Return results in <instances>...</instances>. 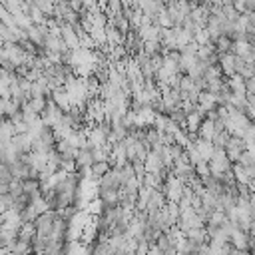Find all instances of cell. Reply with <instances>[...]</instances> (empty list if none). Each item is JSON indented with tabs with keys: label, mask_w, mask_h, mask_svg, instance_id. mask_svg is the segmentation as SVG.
Here are the masks:
<instances>
[{
	"label": "cell",
	"mask_w": 255,
	"mask_h": 255,
	"mask_svg": "<svg viewBox=\"0 0 255 255\" xmlns=\"http://www.w3.org/2000/svg\"><path fill=\"white\" fill-rule=\"evenodd\" d=\"M26 131H30V124L28 122L20 120V122L14 124V133H26Z\"/></svg>",
	"instance_id": "cell-26"
},
{
	"label": "cell",
	"mask_w": 255,
	"mask_h": 255,
	"mask_svg": "<svg viewBox=\"0 0 255 255\" xmlns=\"http://www.w3.org/2000/svg\"><path fill=\"white\" fill-rule=\"evenodd\" d=\"M219 66H221V70H223V76H233V74H237L235 72V54L233 52H223V54H219Z\"/></svg>",
	"instance_id": "cell-5"
},
{
	"label": "cell",
	"mask_w": 255,
	"mask_h": 255,
	"mask_svg": "<svg viewBox=\"0 0 255 255\" xmlns=\"http://www.w3.org/2000/svg\"><path fill=\"white\" fill-rule=\"evenodd\" d=\"M213 133H215V122L213 120H209L207 116L201 120V124H199V128H197V135L199 137H203V139H211L213 137Z\"/></svg>",
	"instance_id": "cell-9"
},
{
	"label": "cell",
	"mask_w": 255,
	"mask_h": 255,
	"mask_svg": "<svg viewBox=\"0 0 255 255\" xmlns=\"http://www.w3.org/2000/svg\"><path fill=\"white\" fill-rule=\"evenodd\" d=\"M205 118V114H201L199 110H193L187 114V131L189 133H197V128L201 124V120Z\"/></svg>",
	"instance_id": "cell-13"
},
{
	"label": "cell",
	"mask_w": 255,
	"mask_h": 255,
	"mask_svg": "<svg viewBox=\"0 0 255 255\" xmlns=\"http://www.w3.org/2000/svg\"><path fill=\"white\" fill-rule=\"evenodd\" d=\"M193 40L199 44V46H203V44H207V42H211V36H209V30L207 28H201V30H197L195 34H193Z\"/></svg>",
	"instance_id": "cell-22"
},
{
	"label": "cell",
	"mask_w": 255,
	"mask_h": 255,
	"mask_svg": "<svg viewBox=\"0 0 255 255\" xmlns=\"http://www.w3.org/2000/svg\"><path fill=\"white\" fill-rule=\"evenodd\" d=\"M247 102L255 106V94H249V92H247Z\"/></svg>",
	"instance_id": "cell-30"
},
{
	"label": "cell",
	"mask_w": 255,
	"mask_h": 255,
	"mask_svg": "<svg viewBox=\"0 0 255 255\" xmlns=\"http://www.w3.org/2000/svg\"><path fill=\"white\" fill-rule=\"evenodd\" d=\"M225 219H227V215H225L223 209H213V211L209 213V217H207V223H211V225H221Z\"/></svg>",
	"instance_id": "cell-20"
},
{
	"label": "cell",
	"mask_w": 255,
	"mask_h": 255,
	"mask_svg": "<svg viewBox=\"0 0 255 255\" xmlns=\"http://www.w3.org/2000/svg\"><path fill=\"white\" fill-rule=\"evenodd\" d=\"M183 187H185V181L181 179V177H177L175 173H167V177H165V181H163V191H165V195H167V201H179L181 199V195H183Z\"/></svg>",
	"instance_id": "cell-1"
},
{
	"label": "cell",
	"mask_w": 255,
	"mask_h": 255,
	"mask_svg": "<svg viewBox=\"0 0 255 255\" xmlns=\"http://www.w3.org/2000/svg\"><path fill=\"white\" fill-rule=\"evenodd\" d=\"M231 243L235 245L237 251H247V253H249V231L237 227V229L231 233Z\"/></svg>",
	"instance_id": "cell-4"
},
{
	"label": "cell",
	"mask_w": 255,
	"mask_h": 255,
	"mask_svg": "<svg viewBox=\"0 0 255 255\" xmlns=\"http://www.w3.org/2000/svg\"><path fill=\"white\" fill-rule=\"evenodd\" d=\"M255 10V0H247V12H253Z\"/></svg>",
	"instance_id": "cell-29"
},
{
	"label": "cell",
	"mask_w": 255,
	"mask_h": 255,
	"mask_svg": "<svg viewBox=\"0 0 255 255\" xmlns=\"http://www.w3.org/2000/svg\"><path fill=\"white\" fill-rule=\"evenodd\" d=\"M60 169H64V171H68V173L78 171V161H76V157H62V159H60Z\"/></svg>",
	"instance_id": "cell-19"
},
{
	"label": "cell",
	"mask_w": 255,
	"mask_h": 255,
	"mask_svg": "<svg viewBox=\"0 0 255 255\" xmlns=\"http://www.w3.org/2000/svg\"><path fill=\"white\" fill-rule=\"evenodd\" d=\"M48 100H50V98H46V96H38V98H30L28 102H30V106H32L38 114H42V112L48 108Z\"/></svg>",
	"instance_id": "cell-18"
},
{
	"label": "cell",
	"mask_w": 255,
	"mask_h": 255,
	"mask_svg": "<svg viewBox=\"0 0 255 255\" xmlns=\"http://www.w3.org/2000/svg\"><path fill=\"white\" fill-rule=\"evenodd\" d=\"M124 38H126V34L120 32L116 24H112V22L106 24V40H108V44H112V46H116V44H124Z\"/></svg>",
	"instance_id": "cell-7"
},
{
	"label": "cell",
	"mask_w": 255,
	"mask_h": 255,
	"mask_svg": "<svg viewBox=\"0 0 255 255\" xmlns=\"http://www.w3.org/2000/svg\"><path fill=\"white\" fill-rule=\"evenodd\" d=\"M50 98L54 100V104H56V106H58L62 112H68V110L72 108V100H70V94L66 92V88H64V86H60V88L52 90Z\"/></svg>",
	"instance_id": "cell-3"
},
{
	"label": "cell",
	"mask_w": 255,
	"mask_h": 255,
	"mask_svg": "<svg viewBox=\"0 0 255 255\" xmlns=\"http://www.w3.org/2000/svg\"><path fill=\"white\" fill-rule=\"evenodd\" d=\"M161 42L159 40H145L143 42V50L147 56H153V54H161Z\"/></svg>",
	"instance_id": "cell-16"
},
{
	"label": "cell",
	"mask_w": 255,
	"mask_h": 255,
	"mask_svg": "<svg viewBox=\"0 0 255 255\" xmlns=\"http://www.w3.org/2000/svg\"><path fill=\"white\" fill-rule=\"evenodd\" d=\"M179 90H181L183 94H189L191 90H195V80H193L189 74H183L181 80H179Z\"/></svg>",
	"instance_id": "cell-17"
},
{
	"label": "cell",
	"mask_w": 255,
	"mask_h": 255,
	"mask_svg": "<svg viewBox=\"0 0 255 255\" xmlns=\"http://www.w3.org/2000/svg\"><path fill=\"white\" fill-rule=\"evenodd\" d=\"M120 187H122V177L118 165H114L108 173H104L98 179V189H120Z\"/></svg>",
	"instance_id": "cell-2"
},
{
	"label": "cell",
	"mask_w": 255,
	"mask_h": 255,
	"mask_svg": "<svg viewBox=\"0 0 255 255\" xmlns=\"http://www.w3.org/2000/svg\"><path fill=\"white\" fill-rule=\"evenodd\" d=\"M143 163H145V171H153V173H155V171H159L161 167H165V165H163V161H161V157H159V153H155L153 149H149V151H147V157H145V161H143Z\"/></svg>",
	"instance_id": "cell-10"
},
{
	"label": "cell",
	"mask_w": 255,
	"mask_h": 255,
	"mask_svg": "<svg viewBox=\"0 0 255 255\" xmlns=\"http://www.w3.org/2000/svg\"><path fill=\"white\" fill-rule=\"evenodd\" d=\"M94 40H96V44L98 46H102V44H106L108 40H106V28H102V26H92V30L88 32Z\"/></svg>",
	"instance_id": "cell-15"
},
{
	"label": "cell",
	"mask_w": 255,
	"mask_h": 255,
	"mask_svg": "<svg viewBox=\"0 0 255 255\" xmlns=\"http://www.w3.org/2000/svg\"><path fill=\"white\" fill-rule=\"evenodd\" d=\"M227 84H229V90H231L233 94H241V96H245V94H247L245 78H243L241 74H233V76H229Z\"/></svg>",
	"instance_id": "cell-8"
},
{
	"label": "cell",
	"mask_w": 255,
	"mask_h": 255,
	"mask_svg": "<svg viewBox=\"0 0 255 255\" xmlns=\"http://www.w3.org/2000/svg\"><path fill=\"white\" fill-rule=\"evenodd\" d=\"M36 217H38V211H36V207H34L32 203H28V205L20 211V219H22V221H34Z\"/></svg>",
	"instance_id": "cell-21"
},
{
	"label": "cell",
	"mask_w": 255,
	"mask_h": 255,
	"mask_svg": "<svg viewBox=\"0 0 255 255\" xmlns=\"http://www.w3.org/2000/svg\"><path fill=\"white\" fill-rule=\"evenodd\" d=\"M68 6H70L74 12H78V14H82V12L86 10V6H84V0H68Z\"/></svg>",
	"instance_id": "cell-27"
},
{
	"label": "cell",
	"mask_w": 255,
	"mask_h": 255,
	"mask_svg": "<svg viewBox=\"0 0 255 255\" xmlns=\"http://www.w3.org/2000/svg\"><path fill=\"white\" fill-rule=\"evenodd\" d=\"M165 203H167V195H165V191H163L161 187H159V189H153V191H151V197H149V201H147L145 211L161 209V207H165Z\"/></svg>",
	"instance_id": "cell-6"
},
{
	"label": "cell",
	"mask_w": 255,
	"mask_h": 255,
	"mask_svg": "<svg viewBox=\"0 0 255 255\" xmlns=\"http://www.w3.org/2000/svg\"><path fill=\"white\" fill-rule=\"evenodd\" d=\"M80 46H82V48H88V50H96V48H98L96 40H94V38H92L88 32L80 36Z\"/></svg>",
	"instance_id": "cell-24"
},
{
	"label": "cell",
	"mask_w": 255,
	"mask_h": 255,
	"mask_svg": "<svg viewBox=\"0 0 255 255\" xmlns=\"http://www.w3.org/2000/svg\"><path fill=\"white\" fill-rule=\"evenodd\" d=\"M225 153H227V157L231 159V163H235V161H239V157H241V149H237V147H225Z\"/></svg>",
	"instance_id": "cell-25"
},
{
	"label": "cell",
	"mask_w": 255,
	"mask_h": 255,
	"mask_svg": "<svg viewBox=\"0 0 255 255\" xmlns=\"http://www.w3.org/2000/svg\"><path fill=\"white\" fill-rule=\"evenodd\" d=\"M193 169H195V173H197L199 177H203V175H209V173H211V169H209V161H207V159L197 161V163L193 165Z\"/></svg>",
	"instance_id": "cell-23"
},
{
	"label": "cell",
	"mask_w": 255,
	"mask_h": 255,
	"mask_svg": "<svg viewBox=\"0 0 255 255\" xmlns=\"http://www.w3.org/2000/svg\"><path fill=\"white\" fill-rule=\"evenodd\" d=\"M229 137H231V133H229L227 129H217V131L213 133L211 141H213V145H215V147H225V145H227V141H229Z\"/></svg>",
	"instance_id": "cell-14"
},
{
	"label": "cell",
	"mask_w": 255,
	"mask_h": 255,
	"mask_svg": "<svg viewBox=\"0 0 255 255\" xmlns=\"http://www.w3.org/2000/svg\"><path fill=\"white\" fill-rule=\"evenodd\" d=\"M112 169V163L108 161V159H100V161H94L92 163V175H90V179H94V181H98L104 173H108Z\"/></svg>",
	"instance_id": "cell-11"
},
{
	"label": "cell",
	"mask_w": 255,
	"mask_h": 255,
	"mask_svg": "<svg viewBox=\"0 0 255 255\" xmlns=\"http://www.w3.org/2000/svg\"><path fill=\"white\" fill-rule=\"evenodd\" d=\"M245 114H247V118H249L251 122H255V106H253V104H247Z\"/></svg>",
	"instance_id": "cell-28"
},
{
	"label": "cell",
	"mask_w": 255,
	"mask_h": 255,
	"mask_svg": "<svg viewBox=\"0 0 255 255\" xmlns=\"http://www.w3.org/2000/svg\"><path fill=\"white\" fill-rule=\"evenodd\" d=\"M36 235V223L34 221H22L20 229H18V239H24V241H32Z\"/></svg>",
	"instance_id": "cell-12"
}]
</instances>
